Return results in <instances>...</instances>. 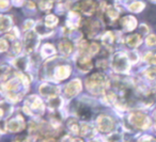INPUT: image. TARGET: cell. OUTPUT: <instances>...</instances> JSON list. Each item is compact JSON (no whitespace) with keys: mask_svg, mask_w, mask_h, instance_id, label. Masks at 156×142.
I'll list each match as a JSON object with an SVG mask.
<instances>
[{"mask_svg":"<svg viewBox=\"0 0 156 142\" xmlns=\"http://www.w3.org/2000/svg\"><path fill=\"white\" fill-rule=\"evenodd\" d=\"M105 84V77L101 74H95L91 78L88 79L87 86L90 91H93L95 93H98L102 91V88H104Z\"/></svg>","mask_w":156,"mask_h":142,"instance_id":"1","label":"cell"},{"mask_svg":"<svg viewBox=\"0 0 156 142\" xmlns=\"http://www.w3.org/2000/svg\"><path fill=\"white\" fill-rule=\"evenodd\" d=\"M112 65L113 69L118 72H125L129 69L127 58L123 54H117V56H115L112 61Z\"/></svg>","mask_w":156,"mask_h":142,"instance_id":"2","label":"cell"},{"mask_svg":"<svg viewBox=\"0 0 156 142\" xmlns=\"http://www.w3.org/2000/svg\"><path fill=\"white\" fill-rule=\"evenodd\" d=\"M37 44V37L33 32H28L25 37V46L28 51H32Z\"/></svg>","mask_w":156,"mask_h":142,"instance_id":"3","label":"cell"},{"mask_svg":"<svg viewBox=\"0 0 156 142\" xmlns=\"http://www.w3.org/2000/svg\"><path fill=\"white\" fill-rule=\"evenodd\" d=\"M95 2L92 1V0H83V2H80V5H79V9L85 14H88V15H91L95 11Z\"/></svg>","mask_w":156,"mask_h":142,"instance_id":"4","label":"cell"},{"mask_svg":"<svg viewBox=\"0 0 156 142\" xmlns=\"http://www.w3.org/2000/svg\"><path fill=\"white\" fill-rule=\"evenodd\" d=\"M79 23H80V16H79V14L74 11L69 12V15H67V22H66L67 26L72 29H75L78 27Z\"/></svg>","mask_w":156,"mask_h":142,"instance_id":"5","label":"cell"},{"mask_svg":"<svg viewBox=\"0 0 156 142\" xmlns=\"http://www.w3.org/2000/svg\"><path fill=\"white\" fill-rule=\"evenodd\" d=\"M122 25H123V28L127 31H132L136 28L137 26V20H135L133 16H126L122 20Z\"/></svg>","mask_w":156,"mask_h":142,"instance_id":"6","label":"cell"},{"mask_svg":"<svg viewBox=\"0 0 156 142\" xmlns=\"http://www.w3.org/2000/svg\"><path fill=\"white\" fill-rule=\"evenodd\" d=\"M79 90H80V82L78 81V80H74V81H72L71 83L66 86L65 92H66V94L69 96H73L76 93L79 92Z\"/></svg>","mask_w":156,"mask_h":142,"instance_id":"7","label":"cell"},{"mask_svg":"<svg viewBox=\"0 0 156 142\" xmlns=\"http://www.w3.org/2000/svg\"><path fill=\"white\" fill-rule=\"evenodd\" d=\"M69 71H71V69H69V66H60L57 69V72L55 74H56V78L58 80H61V79H64V78H66L67 76L69 75Z\"/></svg>","mask_w":156,"mask_h":142,"instance_id":"8","label":"cell"},{"mask_svg":"<svg viewBox=\"0 0 156 142\" xmlns=\"http://www.w3.org/2000/svg\"><path fill=\"white\" fill-rule=\"evenodd\" d=\"M0 26H1V30L5 31L11 27V18L9 16L1 15L0 17Z\"/></svg>","mask_w":156,"mask_h":142,"instance_id":"9","label":"cell"},{"mask_svg":"<svg viewBox=\"0 0 156 142\" xmlns=\"http://www.w3.org/2000/svg\"><path fill=\"white\" fill-rule=\"evenodd\" d=\"M126 42H127V45L130 46V47H136V46H138L141 43V37L139 35L135 34L132 35V37H128Z\"/></svg>","mask_w":156,"mask_h":142,"instance_id":"10","label":"cell"},{"mask_svg":"<svg viewBox=\"0 0 156 142\" xmlns=\"http://www.w3.org/2000/svg\"><path fill=\"white\" fill-rule=\"evenodd\" d=\"M143 8H144V5H143L142 2H140V1L134 2V3H132V5H128V10H129L130 12H135V13L141 12L143 10Z\"/></svg>","mask_w":156,"mask_h":142,"instance_id":"11","label":"cell"},{"mask_svg":"<svg viewBox=\"0 0 156 142\" xmlns=\"http://www.w3.org/2000/svg\"><path fill=\"white\" fill-rule=\"evenodd\" d=\"M59 48H60V51L63 55H69L72 51V48L73 47H72V44L69 42H62L60 44V46H59Z\"/></svg>","mask_w":156,"mask_h":142,"instance_id":"12","label":"cell"},{"mask_svg":"<svg viewBox=\"0 0 156 142\" xmlns=\"http://www.w3.org/2000/svg\"><path fill=\"white\" fill-rule=\"evenodd\" d=\"M58 24V18L56 17L55 15H48L45 20V25L47 27H55L56 25Z\"/></svg>","mask_w":156,"mask_h":142,"instance_id":"13","label":"cell"},{"mask_svg":"<svg viewBox=\"0 0 156 142\" xmlns=\"http://www.w3.org/2000/svg\"><path fill=\"white\" fill-rule=\"evenodd\" d=\"M39 5H40V8H41V10H43V11H48V10L51 9L52 1L51 0H40Z\"/></svg>","mask_w":156,"mask_h":142,"instance_id":"14","label":"cell"},{"mask_svg":"<svg viewBox=\"0 0 156 142\" xmlns=\"http://www.w3.org/2000/svg\"><path fill=\"white\" fill-rule=\"evenodd\" d=\"M107 13H108L109 17H110L111 20H115V18L118 17V15H119V11H118L115 7H112V5H109V7L107 8Z\"/></svg>","mask_w":156,"mask_h":142,"instance_id":"15","label":"cell"},{"mask_svg":"<svg viewBox=\"0 0 156 142\" xmlns=\"http://www.w3.org/2000/svg\"><path fill=\"white\" fill-rule=\"evenodd\" d=\"M54 52H55V49L51 45H45L43 47V49H42V54H43L44 56H50V55H52Z\"/></svg>","mask_w":156,"mask_h":142,"instance_id":"16","label":"cell"},{"mask_svg":"<svg viewBox=\"0 0 156 142\" xmlns=\"http://www.w3.org/2000/svg\"><path fill=\"white\" fill-rule=\"evenodd\" d=\"M113 40V35L111 32H107L106 34H105V37H103V42H104L105 44H110L111 42H112Z\"/></svg>","mask_w":156,"mask_h":142,"instance_id":"17","label":"cell"},{"mask_svg":"<svg viewBox=\"0 0 156 142\" xmlns=\"http://www.w3.org/2000/svg\"><path fill=\"white\" fill-rule=\"evenodd\" d=\"M144 59L150 63V64H156V56L155 55L149 54L147 57H144Z\"/></svg>","mask_w":156,"mask_h":142,"instance_id":"18","label":"cell"},{"mask_svg":"<svg viewBox=\"0 0 156 142\" xmlns=\"http://www.w3.org/2000/svg\"><path fill=\"white\" fill-rule=\"evenodd\" d=\"M147 44L149 46L155 45V44H156V37H155V35H150V37L147 39Z\"/></svg>","mask_w":156,"mask_h":142,"instance_id":"19","label":"cell"},{"mask_svg":"<svg viewBox=\"0 0 156 142\" xmlns=\"http://www.w3.org/2000/svg\"><path fill=\"white\" fill-rule=\"evenodd\" d=\"M147 75L149 78H155L156 77V69H150L147 71Z\"/></svg>","mask_w":156,"mask_h":142,"instance_id":"20","label":"cell"},{"mask_svg":"<svg viewBox=\"0 0 156 142\" xmlns=\"http://www.w3.org/2000/svg\"><path fill=\"white\" fill-rule=\"evenodd\" d=\"M9 7V0H0V8L1 10H5Z\"/></svg>","mask_w":156,"mask_h":142,"instance_id":"21","label":"cell"},{"mask_svg":"<svg viewBox=\"0 0 156 142\" xmlns=\"http://www.w3.org/2000/svg\"><path fill=\"white\" fill-rule=\"evenodd\" d=\"M33 25H34V23L32 22V20H26V23H25V25H24V27H25V30L26 29H30V28H32L33 27Z\"/></svg>","mask_w":156,"mask_h":142,"instance_id":"22","label":"cell"},{"mask_svg":"<svg viewBox=\"0 0 156 142\" xmlns=\"http://www.w3.org/2000/svg\"><path fill=\"white\" fill-rule=\"evenodd\" d=\"M1 51H5V49H7V43H5V40H1Z\"/></svg>","mask_w":156,"mask_h":142,"instance_id":"23","label":"cell"},{"mask_svg":"<svg viewBox=\"0 0 156 142\" xmlns=\"http://www.w3.org/2000/svg\"><path fill=\"white\" fill-rule=\"evenodd\" d=\"M24 1H25V0H13L14 5H18V7H20V5H22L23 3H24Z\"/></svg>","mask_w":156,"mask_h":142,"instance_id":"24","label":"cell"},{"mask_svg":"<svg viewBox=\"0 0 156 142\" xmlns=\"http://www.w3.org/2000/svg\"><path fill=\"white\" fill-rule=\"evenodd\" d=\"M123 1H124L125 3H127V0H123Z\"/></svg>","mask_w":156,"mask_h":142,"instance_id":"25","label":"cell"}]
</instances>
